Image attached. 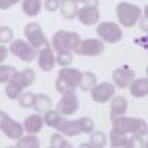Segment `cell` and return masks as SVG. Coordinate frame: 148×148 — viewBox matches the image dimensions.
<instances>
[{
    "instance_id": "cell-1",
    "label": "cell",
    "mask_w": 148,
    "mask_h": 148,
    "mask_svg": "<svg viewBox=\"0 0 148 148\" xmlns=\"http://www.w3.org/2000/svg\"><path fill=\"white\" fill-rule=\"evenodd\" d=\"M36 80V73L31 68H25L24 71H16L10 77L6 86V95L9 99H18V96L22 93L24 88L31 86Z\"/></svg>"
},
{
    "instance_id": "cell-2",
    "label": "cell",
    "mask_w": 148,
    "mask_h": 148,
    "mask_svg": "<svg viewBox=\"0 0 148 148\" xmlns=\"http://www.w3.org/2000/svg\"><path fill=\"white\" fill-rule=\"evenodd\" d=\"M82 79V71L77 68H68L64 67L58 73L55 89L59 93H67V92H74L76 88H79V83Z\"/></svg>"
},
{
    "instance_id": "cell-3",
    "label": "cell",
    "mask_w": 148,
    "mask_h": 148,
    "mask_svg": "<svg viewBox=\"0 0 148 148\" xmlns=\"http://www.w3.org/2000/svg\"><path fill=\"white\" fill-rule=\"evenodd\" d=\"M113 127L123 132V133H135V135H141L145 136L147 135V123L142 119H133V117H114L113 119Z\"/></svg>"
},
{
    "instance_id": "cell-4",
    "label": "cell",
    "mask_w": 148,
    "mask_h": 148,
    "mask_svg": "<svg viewBox=\"0 0 148 148\" xmlns=\"http://www.w3.org/2000/svg\"><path fill=\"white\" fill-rule=\"evenodd\" d=\"M80 42V34L76 31H56L52 39V47L58 53L61 52H71L76 49Z\"/></svg>"
},
{
    "instance_id": "cell-5",
    "label": "cell",
    "mask_w": 148,
    "mask_h": 148,
    "mask_svg": "<svg viewBox=\"0 0 148 148\" xmlns=\"http://www.w3.org/2000/svg\"><path fill=\"white\" fill-rule=\"evenodd\" d=\"M116 14H117V18H119V22L125 27H133L135 24L138 22V19L141 18V14L142 10L139 6L136 5H132V3H127V2H121L117 5L116 8Z\"/></svg>"
},
{
    "instance_id": "cell-6",
    "label": "cell",
    "mask_w": 148,
    "mask_h": 148,
    "mask_svg": "<svg viewBox=\"0 0 148 148\" xmlns=\"http://www.w3.org/2000/svg\"><path fill=\"white\" fill-rule=\"evenodd\" d=\"M110 144L113 148H120V147H126V148H135V147H147L145 141L142 139L141 135H135L132 133V136L127 138V133H123L117 129L113 127L110 133Z\"/></svg>"
},
{
    "instance_id": "cell-7",
    "label": "cell",
    "mask_w": 148,
    "mask_h": 148,
    "mask_svg": "<svg viewBox=\"0 0 148 148\" xmlns=\"http://www.w3.org/2000/svg\"><path fill=\"white\" fill-rule=\"evenodd\" d=\"M96 34L99 36V39L102 42H107V43H111L114 45L117 42L121 40L123 37V33H121V28L119 27V24L116 22H102L96 27Z\"/></svg>"
},
{
    "instance_id": "cell-8",
    "label": "cell",
    "mask_w": 148,
    "mask_h": 148,
    "mask_svg": "<svg viewBox=\"0 0 148 148\" xmlns=\"http://www.w3.org/2000/svg\"><path fill=\"white\" fill-rule=\"evenodd\" d=\"M0 130H2L9 139H18L24 133V126L21 123L12 120L8 113L0 111Z\"/></svg>"
},
{
    "instance_id": "cell-9",
    "label": "cell",
    "mask_w": 148,
    "mask_h": 148,
    "mask_svg": "<svg viewBox=\"0 0 148 148\" xmlns=\"http://www.w3.org/2000/svg\"><path fill=\"white\" fill-rule=\"evenodd\" d=\"M104 42L99 39H86L80 40L79 45L76 46L74 52L80 56H98L104 52Z\"/></svg>"
},
{
    "instance_id": "cell-10",
    "label": "cell",
    "mask_w": 148,
    "mask_h": 148,
    "mask_svg": "<svg viewBox=\"0 0 148 148\" xmlns=\"http://www.w3.org/2000/svg\"><path fill=\"white\" fill-rule=\"evenodd\" d=\"M10 53L15 55L16 58L25 61V62H31L37 56V49L33 47L28 42H24L22 39L14 40L10 45Z\"/></svg>"
},
{
    "instance_id": "cell-11",
    "label": "cell",
    "mask_w": 148,
    "mask_h": 148,
    "mask_svg": "<svg viewBox=\"0 0 148 148\" xmlns=\"http://www.w3.org/2000/svg\"><path fill=\"white\" fill-rule=\"evenodd\" d=\"M24 34H25V37H27V42L36 49L49 45L47 39L45 37V33H43L42 27L36 22H28L25 25V28H24Z\"/></svg>"
},
{
    "instance_id": "cell-12",
    "label": "cell",
    "mask_w": 148,
    "mask_h": 148,
    "mask_svg": "<svg viewBox=\"0 0 148 148\" xmlns=\"http://www.w3.org/2000/svg\"><path fill=\"white\" fill-rule=\"evenodd\" d=\"M79 105L80 102L76 92H67V93H62V98L59 99L56 105V111L61 116H71L79 110Z\"/></svg>"
},
{
    "instance_id": "cell-13",
    "label": "cell",
    "mask_w": 148,
    "mask_h": 148,
    "mask_svg": "<svg viewBox=\"0 0 148 148\" xmlns=\"http://www.w3.org/2000/svg\"><path fill=\"white\" fill-rule=\"evenodd\" d=\"M90 90H92V99L98 104H104L116 93V86L113 83L104 82L99 84H95Z\"/></svg>"
},
{
    "instance_id": "cell-14",
    "label": "cell",
    "mask_w": 148,
    "mask_h": 148,
    "mask_svg": "<svg viewBox=\"0 0 148 148\" xmlns=\"http://www.w3.org/2000/svg\"><path fill=\"white\" fill-rule=\"evenodd\" d=\"M133 79H135V71L130 70L129 67H120V68H116L113 71L114 86H117V88H120V89L127 88Z\"/></svg>"
},
{
    "instance_id": "cell-15",
    "label": "cell",
    "mask_w": 148,
    "mask_h": 148,
    "mask_svg": "<svg viewBox=\"0 0 148 148\" xmlns=\"http://www.w3.org/2000/svg\"><path fill=\"white\" fill-rule=\"evenodd\" d=\"M37 64H39L40 70H43V71H51L55 67L56 61H55V55H53L51 45L45 46L42 51L37 52Z\"/></svg>"
},
{
    "instance_id": "cell-16",
    "label": "cell",
    "mask_w": 148,
    "mask_h": 148,
    "mask_svg": "<svg viewBox=\"0 0 148 148\" xmlns=\"http://www.w3.org/2000/svg\"><path fill=\"white\" fill-rule=\"evenodd\" d=\"M99 10L98 6H83L82 9H79L77 12V18L83 25H95V24L99 21Z\"/></svg>"
},
{
    "instance_id": "cell-17",
    "label": "cell",
    "mask_w": 148,
    "mask_h": 148,
    "mask_svg": "<svg viewBox=\"0 0 148 148\" xmlns=\"http://www.w3.org/2000/svg\"><path fill=\"white\" fill-rule=\"evenodd\" d=\"M56 130H59V133L65 135V136H77L79 133H82V127H80V121L79 120H65L61 117V120L58 121V125L55 126Z\"/></svg>"
},
{
    "instance_id": "cell-18",
    "label": "cell",
    "mask_w": 148,
    "mask_h": 148,
    "mask_svg": "<svg viewBox=\"0 0 148 148\" xmlns=\"http://www.w3.org/2000/svg\"><path fill=\"white\" fill-rule=\"evenodd\" d=\"M130 95L135 98H145L148 95V79L142 77V79H133L130 82Z\"/></svg>"
},
{
    "instance_id": "cell-19",
    "label": "cell",
    "mask_w": 148,
    "mask_h": 148,
    "mask_svg": "<svg viewBox=\"0 0 148 148\" xmlns=\"http://www.w3.org/2000/svg\"><path fill=\"white\" fill-rule=\"evenodd\" d=\"M59 10H61V15L65 19H74L79 12L77 0H62L59 3Z\"/></svg>"
},
{
    "instance_id": "cell-20",
    "label": "cell",
    "mask_w": 148,
    "mask_h": 148,
    "mask_svg": "<svg viewBox=\"0 0 148 148\" xmlns=\"http://www.w3.org/2000/svg\"><path fill=\"white\" fill-rule=\"evenodd\" d=\"M43 117H40L39 114H31L25 119V121H24V129H25V132L28 133H39L43 127Z\"/></svg>"
},
{
    "instance_id": "cell-21",
    "label": "cell",
    "mask_w": 148,
    "mask_h": 148,
    "mask_svg": "<svg viewBox=\"0 0 148 148\" xmlns=\"http://www.w3.org/2000/svg\"><path fill=\"white\" fill-rule=\"evenodd\" d=\"M126 111H127V99L123 96H114L113 101H111V113H110L111 119L125 116Z\"/></svg>"
},
{
    "instance_id": "cell-22",
    "label": "cell",
    "mask_w": 148,
    "mask_h": 148,
    "mask_svg": "<svg viewBox=\"0 0 148 148\" xmlns=\"http://www.w3.org/2000/svg\"><path fill=\"white\" fill-rule=\"evenodd\" d=\"M52 107V99L49 98L47 95L45 93H39L36 95V99H34V104H33V108L37 111V113H46V111H49Z\"/></svg>"
},
{
    "instance_id": "cell-23",
    "label": "cell",
    "mask_w": 148,
    "mask_h": 148,
    "mask_svg": "<svg viewBox=\"0 0 148 148\" xmlns=\"http://www.w3.org/2000/svg\"><path fill=\"white\" fill-rule=\"evenodd\" d=\"M42 9V0H24L22 2V12L28 16L39 15Z\"/></svg>"
},
{
    "instance_id": "cell-24",
    "label": "cell",
    "mask_w": 148,
    "mask_h": 148,
    "mask_svg": "<svg viewBox=\"0 0 148 148\" xmlns=\"http://www.w3.org/2000/svg\"><path fill=\"white\" fill-rule=\"evenodd\" d=\"M96 83V76L90 71H86V73H82V79H80V83H79V88L83 90V92H88L90 90Z\"/></svg>"
},
{
    "instance_id": "cell-25",
    "label": "cell",
    "mask_w": 148,
    "mask_h": 148,
    "mask_svg": "<svg viewBox=\"0 0 148 148\" xmlns=\"http://www.w3.org/2000/svg\"><path fill=\"white\" fill-rule=\"evenodd\" d=\"M39 147H40V141L33 133L18 138V142H16V148H39Z\"/></svg>"
},
{
    "instance_id": "cell-26",
    "label": "cell",
    "mask_w": 148,
    "mask_h": 148,
    "mask_svg": "<svg viewBox=\"0 0 148 148\" xmlns=\"http://www.w3.org/2000/svg\"><path fill=\"white\" fill-rule=\"evenodd\" d=\"M90 145L95 147V148H102L107 145V136L105 133L101 132V130H95L92 135H90Z\"/></svg>"
},
{
    "instance_id": "cell-27",
    "label": "cell",
    "mask_w": 148,
    "mask_h": 148,
    "mask_svg": "<svg viewBox=\"0 0 148 148\" xmlns=\"http://www.w3.org/2000/svg\"><path fill=\"white\" fill-rule=\"evenodd\" d=\"M71 147L73 145L70 142H67V139L59 132L53 133L51 136V148H71Z\"/></svg>"
},
{
    "instance_id": "cell-28",
    "label": "cell",
    "mask_w": 148,
    "mask_h": 148,
    "mask_svg": "<svg viewBox=\"0 0 148 148\" xmlns=\"http://www.w3.org/2000/svg\"><path fill=\"white\" fill-rule=\"evenodd\" d=\"M61 116L56 110H49L45 113V117H43V121L46 123L47 126H51V127H55L58 125V121L61 120Z\"/></svg>"
},
{
    "instance_id": "cell-29",
    "label": "cell",
    "mask_w": 148,
    "mask_h": 148,
    "mask_svg": "<svg viewBox=\"0 0 148 148\" xmlns=\"http://www.w3.org/2000/svg\"><path fill=\"white\" fill-rule=\"evenodd\" d=\"M36 99V93L33 92H25V93H21L18 96V102L22 108H31Z\"/></svg>"
},
{
    "instance_id": "cell-30",
    "label": "cell",
    "mask_w": 148,
    "mask_h": 148,
    "mask_svg": "<svg viewBox=\"0 0 148 148\" xmlns=\"http://www.w3.org/2000/svg\"><path fill=\"white\" fill-rule=\"evenodd\" d=\"M16 70L10 65H0V83H8Z\"/></svg>"
},
{
    "instance_id": "cell-31",
    "label": "cell",
    "mask_w": 148,
    "mask_h": 148,
    "mask_svg": "<svg viewBox=\"0 0 148 148\" xmlns=\"http://www.w3.org/2000/svg\"><path fill=\"white\" fill-rule=\"evenodd\" d=\"M55 61L61 67H68L74 61V58H73V53L71 52H61V53H58V56L55 58Z\"/></svg>"
},
{
    "instance_id": "cell-32",
    "label": "cell",
    "mask_w": 148,
    "mask_h": 148,
    "mask_svg": "<svg viewBox=\"0 0 148 148\" xmlns=\"http://www.w3.org/2000/svg\"><path fill=\"white\" fill-rule=\"evenodd\" d=\"M79 121H80V127H82V132H83V133H92V132H93L95 123H93L92 119H89V117H82V119H79Z\"/></svg>"
},
{
    "instance_id": "cell-33",
    "label": "cell",
    "mask_w": 148,
    "mask_h": 148,
    "mask_svg": "<svg viewBox=\"0 0 148 148\" xmlns=\"http://www.w3.org/2000/svg\"><path fill=\"white\" fill-rule=\"evenodd\" d=\"M12 37H14V31H12V28H9L6 25L0 27V45L12 42Z\"/></svg>"
},
{
    "instance_id": "cell-34",
    "label": "cell",
    "mask_w": 148,
    "mask_h": 148,
    "mask_svg": "<svg viewBox=\"0 0 148 148\" xmlns=\"http://www.w3.org/2000/svg\"><path fill=\"white\" fill-rule=\"evenodd\" d=\"M45 8L47 12H55L59 9V0H45Z\"/></svg>"
},
{
    "instance_id": "cell-35",
    "label": "cell",
    "mask_w": 148,
    "mask_h": 148,
    "mask_svg": "<svg viewBox=\"0 0 148 148\" xmlns=\"http://www.w3.org/2000/svg\"><path fill=\"white\" fill-rule=\"evenodd\" d=\"M18 2H19V0H0V9L6 10V9H9L10 6L16 5Z\"/></svg>"
},
{
    "instance_id": "cell-36",
    "label": "cell",
    "mask_w": 148,
    "mask_h": 148,
    "mask_svg": "<svg viewBox=\"0 0 148 148\" xmlns=\"http://www.w3.org/2000/svg\"><path fill=\"white\" fill-rule=\"evenodd\" d=\"M6 56H8V49L0 45V62H3V61L6 59Z\"/></svg>"
},
{
    "instance_id": "cell-37",
    "label": "cell",
    "mask_w": 148,
    "mask_h": 148,
    "mask_svg": "<svg viewBox=\"0 0 148 148\" xmlns=\"http://www.w3.org/2000/svg\"><path fill=\"white\" fill-rule=\"evenodd\" d=\"M77 2H83L86 6H98L99 0H77Z\"/></svg>"
},
{
    "instance_id": "cell-38",
    "label": "cell",
    "mask_w": 148,
    "mask_h": 148,
    "mask_svg": "<svg viewBox=\"0 0 148 148\" xmlns=\"http://www.w3.org/2000/svg\"><path fill=\"white\" fill-rule=\"evenodd\" d=\"M141 30H144V31L148 30V27H147V14L144 15V19H141Z\"/></svg>"
}]
</instances>
